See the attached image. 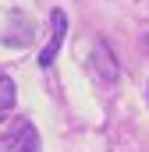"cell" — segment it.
<instances>
[{"mask_svg":"<svg viewBox=\"0 0 149 152\" xmlns=\"http://www.w3.org/2000/svg\"><path fill=\"white\" fill-rule=\"evenodd\" d=\"M0 152H39V131L32 120L18 117L4 134H0Z\"/></svg>","mask_w":149,"mask_h":152,"instance_id":"1","label":"cell"},{"mask_svg":"<svg viewBox=\"0 0 149 152\" xmlns=\"http://www.w3.org/2000/svg\"><path fill=\"white\" fill-rule=\"evenodd\" d=\"M89 71L96 81H103V85H114L117 78H121V67H117V57H114L110 42L107 39H96L92 42V53H89Z\"/></svg>","mask_w":149,"mask_h":152,"instance_id":"2","label":"cell"},{"mask_svg":"<svg viewBox=\"0 0 149 152\" xmlns=\"http://www.w3.org/2000/svg\"><path fill=\"white\" fill-rule=\"evenodd\" d=\"M50 28H53V36H50V42H46L43 50H39V67H43V71L53 67V60H57V53H60V46H64V36H68V14H64L60 7L50 11Z\"/></svg>","mask_w":149,"mask_h":152,"instance_id":"3","label":"cell"},{"mask_svg":"<svg viewBox=\"0 0 149 152\" xmlns=\"http://www.w3.org/2000/svg\"><path fill=\"white\" fill-rule=\"evenodd\" d=\"M32 36H36V25H32L25 14H11V25L4 28V42H7V46H14V42H18V46H29Z\"/></svg>","mask_w":149,"mask_h":152,"instance_id":"4","label":"cell"},{"mask_svg":"<svg viewBox=\"0 0 149 152\" xmlns=\"http://www.w3.org/2000/svg\"><path fill=\"white\" fill-rule=\"evenodd\" d=\"M11 110H14V78L0 71V124L11 117Z\"/></svg>","mask_w":149,"mask_h":152,"instance_id":"5","label":"cell"},{"mask_svg":"<svg viewBox=\"0 0 149 152\" xmlns=\"http://www.w3.org/2000/svg\"><path fill=\"white\" fill-rule=\"evenodd\" d=\"M142 46H146V53H149V32H146V39H142Z\"/></svg>","mask_w":149,"mask_h":152,"instance_id":"6","label":"cell"}]
</instances>
